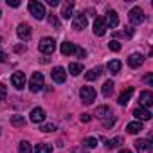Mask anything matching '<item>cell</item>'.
Wrapping results in <instances>:
<instances>
[{"label":"cell","mask_w":153,"mask_h":153,"mask_svg":"<svg viewBox=\"0 0 153 153\" xmlns=\"http://www.w3.org/2000/svg\"><path fill=\"white\" fill-rule=\"evenodd\" d=\"M29 13L36 18V20H43L45 18V7L42 2H36V0H33V2H29Z\"/></svg>","instance_id":"cell-1"},{"label":"cell","mask_w":153,"mask_h":153,"mask_svg":"<svg viewBox=\"0 0 153 153\" xmlns=\"http://www.w3.org/2000/svg\"><path fill=\"white\" fill-rule=\"evenodd\" d=\"M43 87H45V85H43V74H42V72H34V74L31 76V81H29L31 92H40Z\"/></svg>","instance_id":"cell-2"},{"label":"cell","mask_w":153,"mask_h":153,"mask_svg":"<svg viewBox=\"0 0 153 153\" xmlns=\"http://www.w3.org/2000/svg\"><path fill=\"white\" fill-rule=\"evenodd\" d=\"M38 49H40V52H43V54H52V52L56 51V42H54V38H42L40 43H38Z\"/></svg>","instance_id":"cell-3"},{"label":"cell","mask_w":153,"mask_h":153,"mask_svg":"<svg viewBox=\"0 0 153 153\" xmlns=\"http://www.w3.org/2000/svg\"><path fill=\"white\" fill-rule=\"evenodd\" d=\"M79 97H81V101L85 105H92L96 101V88H92V87H81Z\"/></svg>","instance_id":"cell-4"},{"label":"cell","mask_w":153,"mask_h":153,"mask_svg":"<svg viewBox=\"0 0 153 153\" xmlns=\"http://www.w3.org/2000/svg\"><path fill=\"white\" fill-rule=\"evenodd\" d=\"M128 18H130V22H131V25H140V24L144 22V11H142L140 7H131Z\"/></svg>","instance_id":"cell-5"},{"label":"cell","mask_w":153,"mask_h":153,"mask_svg":"<svg viewBox=\"0 0 153 153\" xmlns=\"http://www.w3.org/2000/svg\"><path fill=\"white\" fill-rule=\"evenodd\" d=\"M151 105H153V94H151L149 90L140 92V96H139V106H140V108L149 110V106H151Z\"/></svg>","instance_id":"cell-6"},{"label":"cell","mask_w":153,"mask_h":153,"mask_svg":"<svg viewBox=\"0 0 153 153\" xmlns=\"http://www.w3.org/2000/svg\"><path fill=\"white\" fill-rule=\"evenodd\" d=\"M29 119H31V123H34V124H42V123L45 121V110L40 108V106L33 108L31 114H29Z\"/></svg>","instance_id":"cell-7"},{"label":"cell","mask_w":153,"mask_h":153,"mask_svg":"<svg viewBox=\"0 0 153 153\" xmlns=\"http://www.w3.org/2000/svg\"><path fill=\"white\" fill-rule=\"evenodd\" d=\"M133 144H135L137 153H151V149H153V146L148 139H137Z\"/></svg>","instance_id":"cell-8"},{"label":"cell","mask_w":153,"mask_h":153,"mask_svg":"<svg viewBox=\"0 0 153 153\" xmlns=\"http://www.w3.org/2000/svg\"><path fill=\"white\" fill-rule=\"evenodd\" d=\"M51 78H52L54 83H63L67 79V70L63 67H54L52 72H51Z\"/></svg>","instance_id":"cell-9"},{"label":"cell","mask_w":153,"mask_h":153,"mask_svg":"<svg viewBox=\"0 0 153 153\" xmlns=\"http://www.w3.org/2000/svg\"><path fill=\"white\" fill-rule=\"evenodd\" d=\"M11 83H13L15 88L22 90V88L25 87V74H24V72H15V74L11 76Z\"/></svg>","instance_id":"cell-10"},{"label":"cell","mask_w":153,"mask_h":153,"mask_svg":"<svg viewBox=\"0 0 153 153\" xmlns=\"http://www.w3.org/2000/svg\"><path fill=\"white\" fill-rule=\"evenodd\" d=\"M105 24H106V29H108V27H110V29H115V27L119 25V16H117V13H115L114 9H110V11L106 13Z\"/></svg>","instance_id":"cell-11"},{"label":"cell","mask_w":153,"mask_h":153,"mask_svg":"<svg viewBox=\"0 0 153 153\" xmlns=\"http://www.w3.org/2000/svg\"><path fill=\"white\" fill-rule=\"evenodd\" d=\"M94 34H97V36H105V34H106V24H105V18L97 16V18L94 20Z\"/></svg>","instance_id":"cell-12"},{"label":"cell","mask_w":153,"mask_h":153,"mask_svg":"<svg viewBox=\"0 0 153 153\" xmlns=\"http://www.w3.org/2000/svg\"><path fill=\"white\" fill-rule=\"evenodd\" d=\"M87 24H88V22H87V16L79 13V15H76V16H74L72 29H76V31H83V29L87 27Z\"/></svg>","instance_id":"cell-13"},{"label":"cell","mask_w":153,"mask_h":153,"mask_svg":"<svg viewBox=\"0 0 153 153\" xmlns=\"http://www.w3.org/2000/svg\"><path fill=\"white\" fill-rule=\"evenodd\" d=\"M16 34H18L20 40H25V42H27V40H31V34H33V33H31V27H29L27 24H20V25L16 27Z\"/></svg>","instance_id":"cell-14"},{"label":"cell","mask_w":153,"mask_h":153,"mask_svg":"<svg viewBox=\"0 0 153 153\" xmlns=\"http://www.w3.org/2000/svg\"><path fill=\"white\" fill-rule=\"evenodd\" d=\"M133 117L137 119V121H149L151 119V112L149 110H146V108H135L133 110Z\"/></svg>","instance_id":"cell-15"},{"label":"cell","mask_w":153,"mask_h":153,"mask_svg":"<svg viewBox=\"0 0 153 153\" xmlns=\"http://www.w3.org/2000/svg\"><path fill=\"white\" fill-rule=\"evenodd\" d=\"M142 61H144V56H142V54H139V52H135V54H131V56L128 58V65H130L131 68L140 67V65H142Z\"/></svg>","instance_id":"cell-16"},{"label":"cell","mask_w":153,"mask_h":153,"mask_svg":"<svg viewBox=\"0 0 153 153\" xmlns=\"http://www.w3.org/2000/svg\"><path fill=\"white\" fill-rule=\"evenodd\" d=\"M96 117L106 121L108 117H112V110H110L108 106H97V108H96Z\"/></svg>","instance_id":"cell-17"},{"label":"cell","mask_w":153,"mask_h":153,"mask_svg":"<svg viewBox=\"0 0 153 153\" xmlns=\"http://www.w3.org/2000/svg\"><path fill=\"white\" fill-rule=\"evenodd\" d=\"M131 96H133V88H131V87H128L126 90H123V92H121V96H119V99H117V103L124 106V105H126V103L130 101V97H131Z\"/></svg>","instance_id":"cell-18"},{"label":"cell","mask_w":153,"mask_h":153,"mask_svg":"<svg viewBox=\"0 0 153 153\" xmlns=\"http://www.w3.org/2000/svg\"><path fill=\"white\" fill-rule=\"evenodd\" d=\"M144 128H142V123L140 121H133V123H128V126H126V131L130 133V135H135V133H139V131H142Z\"/></svg>","instance_id":"cell-19"},{"label":"cell","mask_w":153,"mask_h":153,"mask_svg":"<svg viewBox=\"0 0 153 153\" xmlns=\"http://www.w3.org/2000/svg\"><path fill=\"white\" fill-rule=\"evenodd\" d=\"M59 51H61V54H63V56H70V54H74V52H76V45H74V43H70V42H63V43H61V47H59Z\"/></svg>","instance_id":"cell-20"},{"label":"cell","mask_w":153,"mask_h":153,"mask_svg":"<svg viewBox=\"0 0 153 153\" xmlns=\"http://www.w3.org/2000/svg\"><path fill=\"white\" fill-rule=\"evenodd\" d=\"M101 76V67H96V68H90L87 74H85V79L87 81H94V79H97Z\"/></svg>","instance_id":"cell-21"},{"label":"cell","mask_w":153,"mask_h":153,"mask_svg":"<svg viewBox=\"0 0 153 153\" xmlns=\"http://www.w3.org/2000/svg\"><path fill=\"white\" fill-rule=\"evenodd\" d=\"M72 9H74V4H72V2H67V4L63 6V9H61V18H63V20L72 18Z\"/></svg>","instance_id":"cell-22"},{"label":"cell","mask_w":153,"mask_h":153,"mask_svg":"<svg viewBox=\"0 0 153 153\" xmlns=\"http://www.w3.org/2000/svg\"><path fill=\"white\" fill-rule=\"evenodd\" d=\"M34 153H52V144L49 142H40L34 148Z\"/></svg>","instance_id":"cell-23"},{"label":"cell","mask_w":153,"mask_h":153,"mask_svg":"<svg viewBox=\"0 0 153 153\" xmlns=\"http://www.w3.org/2000/svg\"><path fill=\"white\" fill-rule=\"evenodd\" d=\"M83 70H85L83 63H70V65H68V72H70L72 76H79Z\"/></svg>","instance_id":"cell-24"},{"label":"cell","mask_w":153,"mask_h":153,"mask_svg":"<svg viewBox=\"0 0 153 153\" xmlns=\"http://www.w3.org/2000/svg\"><path fill=\"white\" fill-rule=\"evenodd\" d=\"M121 67H123V63H121L119 59H112V61H108V65H106V68L110 70V74H117V72L121 70Z\"/></svg>","instance_id":"cell-25"},{"label":"cell","mask_w":153,"mask_h":153,"mask_svg":"<svg viewBox=\"0 0 153 153\" xmlns=\"http://www.w3.org/2000/svg\"><path fill=\"white\" fill-rule=\"evenodd\" d=\"M11 124L15 128H24L25 126V117L24 115H13L11 117Z\"/></svg>","instance_id":"cell-26"},{"label":"cell","mask_w":153,"mask_h":153,"mask_svg":"<svg viewBox=\"0 0 153 153\" xmlns=\"http://www.w3.org/2000/svg\"><path fill=\"white\" fill-rule=\"evenodd\" d=\"M123 142H124V139H123V137H114V139L106 140V148H108V149H114V148H119Z\"/></svg>","instance_id":"cell-27"},{"label":"cell","mask_w":153,"mask_h":153,"mask_svg":"<svg viewBox=\"0 0 153 153\" xmlns=\"http://www.w3.org/2000/svg\"><path fill=\"white\" fill-rule=\"evenodd\" d=\"M114 87H115V85H114V81H110V79H108V81H105V85H103V96H105V97L112 96Z\"/></svg>","instance_id":"cell-28"},{"label":"cell","mask_w":153,"mask_h":153,"mask_svg":"<svg viewBox=\"0 0 153 153\" xmlns=\"http://www.w3.org/2000/svg\"><path fill=\"white\" fill-rule=\"evenodd\" d=\"M85 148H96L97 146V139L96 137H87V139H83V142H81Z\"/></svg>","instance_id":"cell-29"},{"label":"cell","mask_w":153,"mask_h":153,"mask_svg":"<svg viewBox=\"0 0 153 153\" xmlns=\"http://www.w3.org/2000/svg\"><path fill=\"white\" fill-rule=\"evenodd\" d=\"M18 153H33L31 144H29L27 140H22V142H20V146H18Z\"/></svg>","instance_id":"cell-30"},{"label":"cell","mask_w":153,"mask_h":153,"mask_svg":"<svg viewBox=\"0 0 153 153\" xmlns=\"http://www.w3.org/2000/svg\"><path fill=\"white\" fill-rule=\"evenodd\" d=\"M49 24H51L54 29H59V20H58V16H56L54 13H51V15H49Z\"/></svg>","instance_id":"cell-31"},{"label":"cell","mask_w":153,"mask_h":153,"mask_svg":"<svg viewBox=\"0 0 153 153\" xmlns=\"http://www.w3.org/2000/svg\"><path fill=\"white\" fill-rule=\"evenodd\" d=\"M108 47H110V51H114V52H119V51H121V43H119L117 40H112V42L108 43Z\"/></svg>","instance_id":"cell-32"},{"label":"cell","mask_w":153,"mask_h":153,"mask_svg":"<svg viewBox=\"0 0 153 153\" xmlns=\"http://www.w3.org/2000/svg\"><path fill=\"white\" fill-rule=\"evenodd\" d=\"M54 130H56V124H54V123H47V124L42 126V131H45V133H47V131H54Z\"/></svg>","instance_id":"cell-33"},{"label":"cell","mask_w":153,"mask_h":153,"mask_svg":"<svg viewBox=\"0 0 153 153\" xmlns=\"http://www.w3.org/2000/svg\"><path fill=\"white\" fill-rule=\"evenodd\" d=\"M6 96H7V87L4 83H0V101H4Z\"/></svg>","instance_id":"cell-34"},{"label":"cell","mask_w":153,"mask_h":153,"mask_svg":"<svg viewBox=\"0 0 153 153\" xmlns=\"http://www.w3.org/2000/svg\"><path fill=\"white\" fill-rule=\"evenodd\" d=\"M74 54L78 56V58H85V56H87V51L81 49V47H76V52H74Z\"/></svg>","instance_id":"cell-35"},{"label":"cell","mask_w":153,"mask_h":153,"mask_svg":"<svg viewBox=\"0 0 153 153\" xmlns=\"http://www.w3.org/2000/svg\"><path fill=\"white\" fill-rule=\"evenodd\" d=\"M79 119H81L83 123H90V121H92V115H90V114H81Z\"/></svg>","instance_id":"cell-36"},{"label":"cell","mask_w":153,"mask_h":153,"mask_svg":"<svg viewBox=\"0 0 153 153\" xmlns=\"http://www.w3.org/2000/svg\"><path fill=\"white\" fill-rule=\"evenodd\" d=\"M114 123H115V119H114V117H110V119L103 121V126H105V128H110V126H114Z\"/></svg>","instance_id":"cell-37"},{"label":"cell","mask_w":153,"mask_h":153,"mask_svg":"<svg viewBox=\"0 0 153 153\" xmlns=\"http://www.w3.org/2000/svg\"><path fill=\"white\" fill-rule=\"evenodd\" d=\"M144 81L149 85V87H153V74H146V78H144Z\"/></svg>","instance_id":"cell-38"},{"label":"cell","mask_w":153,"mask_h":153,"mask_svg":"<svg viewBox=\"0 0 153 153\" xmlns=\"http://www.w3.org/2000/svg\"><path fill=\"white\" fill-rule=\"evenodd\" d=\"M7 61V54L2 51V47H0V63H6Z\"/></svg>","instance_id":"cell-39"},{"label":"cell","mask_w":153,"mask_h":153,"mask_svg":"<svg viewBox=\"0 0 153 153\" xmlns=\"http://www.w3.org/2000/svg\"><path fill=\"white\" fill-rule=\"evenodd\" d=\"M7 6H11V7H20V2H18V0H7Z\"/></svg>","instance_id":"cell-40"},{"label":"cell","mask_w":153,"mask_h":153,"mask_svg":"<svg viewBox=\"0 0 153 153\" xmlns=\"http://www.w3.org/2000/svg\"><path fill=\"white\" fill-rule=\"evenodd\" d=\"M47 4L51 7H56V6H59V0H47Z\"/></svg>","instance_id":"cell-41"},{"label":"cell","mask_w":153,"mask_h":153,"mask_svg":"<svg viewBox=\"0 0 153 153\" xmlns=\"http://www.w3.org/2000/svg\"><path fill=\"white\" fill-rule=\"evenodd\" d=\"M119 153H131V151H130V149H121Z\"/></svg>","instance_id":"cell-42"},{"label":"cell","mask_w":153,"mask_h":153,"mask_svg":"<svg viewBox=\"0 0 153 153\" xmlns=\"http://www.w3.org/2000/svg\"><path fill=\"white\" fill-rule=\"evenodd\" d=\"M81 153H88V151H81Z\"/></svg>","instance_id":"cell-43"},{"label":"cell","mask_w":153,"mask_h":153,"mask_svg":"<svg viewBox=\"0 0 153 153\" xmlns=\"http://www.w3.org/2000/svg\"><path fill=\"white\" fill-rule=\"evenodd\" d=\"M0 15H2V13H0Z\"/></svg>","instance_id":"cell-44"}]
</instances>
